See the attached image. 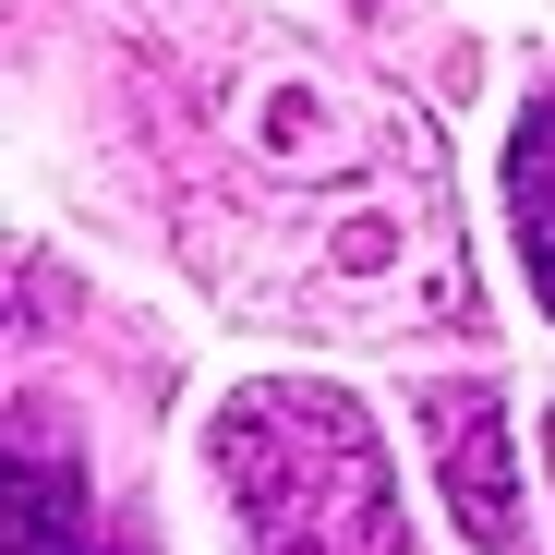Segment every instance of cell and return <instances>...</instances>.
<instances>
[{
  "mask_svg": "<svg viewBox=\"0 0 555 555\" xmlns=\"http://www.w3.org/2000/svg\"><path fill=\"white\" fill-rule=\"evenodd\" d=\"M206 472L230 495L242 555H411L387 435L350 387H314V375L230 387L206 423Z\"/></svg>",
  "mask_w": 555,
  "mask_h": 555,
  "instance_id": "1",
  "label": "cell"
},
{
  "mask_svg": "<svg viewBox=\"0 0 555 555\" xmlns=\"http://www.w3.org/2000/svg\"><path fill=\"white\" fill-rule=\"evenodd\" d=\"M423 447H435V472H447V507H459V531H472V555H531L495 387H423Z\"/></svg>",
  "mask_w": 555,
  "mask_h": 555,
  "instance_id": "2",
  "label": "cell"
},
{
  "mask_svg": "<svg viewBox=\"0 0 555 555\" xmlns=\"http://www.w3.org/2000/svg\"><path fill=\"white\" fill-rule=\"evenodd\" d=\"M495 194H507V230H519V266H531V291L555 314V85L519 109L507 157H495Z\"/></svg>",
  "mask_w": 555,
  "mask_h": 555,
  "instance_id": "3",
  "label": "cell"
},
{
  "mask_svg": "<svg viewBox=\"0 0 555 555\" xmlns=\"http://www.w3.org/2000/svg\"><path fill=\"white\" fill-rule=\"evenodd\" d=\"M13 555H109L98 495H85L61 459H49V435H25V447H13Z\"/></svg>",
  "mask_w": 555,
  "mask_h": 555,
  "instance_id": "4",
  "label": "cell"
},
{
  "mask_svg": "<svg viewBox=\"0 0 555 555\" xmlns=\"http://www.w3.org/2000/svg\"><path fill=\"white\" fill-rule=\"evenodd\" d=\"M543 447H555V411H543Z\"/></svg>",
  "mask_w": 555,
  "mask_h": 555,
  "instance_id": "5",
  "label": "cell"
}]
</instances>
